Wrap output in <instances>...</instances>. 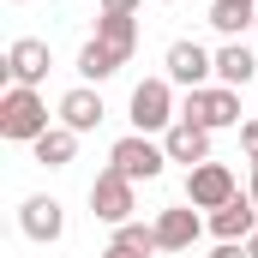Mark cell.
Masks as SVG:
<instances>
[{"label": "cell", "instance_id": "6da1fadb", "mask_svg": "<svg viewBox=\"0 0 258 258\" xmlns=\"http://www.w3.org/2000/svg\"><path fill=\"white\" fill-rule=\"evenodd\" d=\"M42 132H48V102H42L36 90L12 84V90L0 96V138H12V144H36Z\"/></svg>", "mask_w": 258, "mask_h": 258}, {"label": "cell", "instance_id": "7a4b0ae2", "mask_svg": "<svg viewBox=\"0 0 258 258\" xmlns=\"http://www.w3.org/2000/svg\"><path fill=\"white\" fill-rule=\"evenodd\" d=\"M126 120H132V132H168L180 120L174 84H168V78H138V84H132V102H126Z\"/></svg>", "mask_w": 258, "mask_h": 258}, {"label": "cell", "instance_id": "3957f363", "mask_svg": "<svg viewBox=\"0 0 258 258\" xmlns=\"http://www.w3.org/2000/svg\"><path fill=\"white\" fill-rule=\"evenodd\" d=\"M180 120H192V126H204V132L240 126V90H228V84L186 90V96H180Z\"/></svg>", "mask_w": 258, "mask_h": 258}, {"label": "cell", "instance_id": "277c9868", "mask_svg": "<svg viewBox=\"0 0 258 258\" xmlns=\"http://www.w3.org/2000/svg\"><path fill=\"white\" fill-rule=\"evenodd\" d=\"M132 210H138V180H126L120 168H102L90 180V216L120 228V222H132Z\"/></svg>", "mask_w": 258, "mask_h": 258}, {"label": "cell", "instance_id": "5b68a950", "mask_svg": "<svg viewBox=\"0 0 258 258\" xmlns=\"http://www.w3.org/2000/svg\"><path fill=\"white\" fill-rule=\"evenodd\" d=\"M162 162H168V150H162L150 132H126V138H114V150H108V168H120L126 180H156Z\"/></svg>", "mask_w": 258, "mask_h": 258}, {"label": "cell", "instance_id": "8992f818", "mask_svg": "<svg viewBox=\"0 0 258 258\" xmlns=\"http://www.w3.org/2000/svg\"><path fill=\"white\" fill-rule=\"evenodd\" d=\"M234 192L240 186H234V168L228 162H198V168H186V204L192 210H222Z\"/></svg>", "mask_w": 258, "mask_h": 258}, {"label": "cell", "instance_id": "52a82bcc", "mask_svg": "<svg viewBox=\"0 0 258 258\" xmlns=\"http://www.w3.org/2000/svg\"><path fill=\"white\" fill-rule=\"evenodd\" d=\"M168 84H180V90H204L210 78H216V54L204 48V42H168Z\"/></svg>", "mask_w": 258, "mask_h": 258}, {"label": "cell", "instance_id": "ba28073f", "mask_svg": "<svg viewBox=\"0 0 258 258\" xmlns=\"http://www.w3.org/2000/svg\"><path fill=\"white\" fill-rule=\"evenodd\" d=\"M18 228H24V240H36V246H54V240L66 234V210H60V198L30 192L24 204H18Z\"/></svg>", "mask_w": 258, "mask_h": 258}, {"label": "cell", "instance_id": "9c48e42d", "mask_svg": "<svg viewBox=\"0 0 258 258\" xmlns=\"http://www.w3.org/2000/svg\"><path fill=\"white\" fill-rule=\"evenodd\" d=\"M150 228H156V246H162V252H192V240L210 228V222L198 216L192 204H168V210H156Z\"/></svg>", "mask_w": 258, "mask_h": 258}, {"label": "cell", "instance_id": "30bf717a", "mask_svg": "<svg viewBox=\"0 0 258 258\" xmlns=\"http://www.w3.org/2000/svg\"><path fill=\"white\" fill-rule=\"evenodd\" d=\"M6 78L24 84V90H36V84L48 78V42H42V36H18V42L6 48Z\"/></svg>", "mask_w": 258, "mask_h": 258}, {"label": "cell", "instance_id": "8fae6325", "mask_svg": "<svg viewBox=\"0 0 258 258\" xmlns=\"http://www.w3.org/2000/svg\"><path fill=\"white\" fill-rule=\"evenodd\" d=\"M204 222H210V234H216V240H252V228H258V204H252V192H234L222 210H210Z\"/></svg>", "mask_w": 258, "mask_h": 258}, {"label": "cell", "instance_id": "7c38bea8", "mask_svg": "<svg viewBox=\"0 0 258 258\" xmlns=\"http://www.w3.org/2000/svg\"><path fill=\"white\" fill-rule=\"evenodd\" d=\"M102 114H108V108H102V90H90V84H78V90L60 96V126H72L78 138L102 126Z\"/></svg>", "mask_w": 258, "mask_h": 258}, {"label": "cell", "instance_id": "4fadbf2b", "mask_svg": "<svg viewBox=\"0 0 258 258\" xmlns=\"http://www.w3.org/2000/svg\"><path fill=\"white\" fill-rule=\"evenodd\" d=\"M162 150H168V162H186V168H198V162H210V132L192 126V120H174V126L162 132Z\"/></svg>", "mask_w": 258, "mask_h": 258}, {"label": "cell", "instance_id": "5bb4252c", "mask_svg": "<svg viewBox=\"0 0 258 258\" xmlns=\"http://www.w3.org/2000/svg\"><path fill=\"white\" fill-rule=\"evenodd\" d=\"M216 84H228V90L258 84V60H252L246 42H222V48H216Z\"/></svg>", "mask_w": 258, "mask_h": 258}, {"label": "cell", "instance_id": "9a60e30c", "mask_svg": "<svg viewBox=\"0 0 258 258\" xmlns=\"http://www.w3.org/2000/svg\"><path fill=\"white\" fill-rule=\"evenodd\" d=\"M258 24V0H210V30H222L228 42H240Z\"/></svg>", "mask_w": 258, "mask_h": 258}, {"label": "cell", "instance_id": "2e32d148", "mask_svg": "<svg viewBox=\"0 0 258 258\" xmlns=\"http://www.w3.org/2000/svg\"><path fill=\"white\" fill-rule=\"evenodd\" d=\"M96 42L126 66L132 54H138V18H108V12H102V18H96Z\"/></svg>", "mask_w": 258, "mask_h": 258}, {"label": "cell", "instance_id": "e0dca14e", "mask_svg": "<svg viewBox=\"0 0 258 258\" xmlns=\"http://www.w3.org/2000/svg\"><path fill=\"white\" fill-rule=\"evenodd\" d=\"M30 150H36V162H42V168H66V162L78 156V132H72V126H48Z\"/></svg>", "mask_w": 258, "mask_h": 258}, {"label": "cell", "instance_id": "ac0fdd59", "mask_svg": "<svg viewBox=\"0 0 258 258\" xmlns=\"http://www.w3.org/2000/svg\"><path fill=\"white\" fill-rule=\"evenodd\" d=\"M108 246H120L126 258H156V252H162V246H156V228H150V222H120Z\"/></svg>", "mask_w": 258, "mask_h": 258}, {"label": "cell", "instance_id": "d6986e66", "mask_svg": "<svg viewBox=\"0 0 258 258\" xmlns=\"http://www.w3.org/2000/svg\"><path fill=\"white\" fill-rule=\"evenodd\" d=\"M114 72H120V60H114V54H108L96 36L78 48V78H84V84H102V78H114Z\"/></svg>", "mask_w": 258, "mask_h": 258}, {"label": "cell", "instance_id": "ffe728a7", "mask_svg": "<svg viewBox=\"0 0 258 258\" xmlns=\"http://www.w3.org/2000/svg\"><path fill=\"white\" fill-rule=\"evenodd\" d=\"M240 150L258 162V120H240Z\"/></svg>", "mask_w": 258, "mask_h": 258}, {"label": "cell", "instance_id": "44dd1931", "mask_svg": "<svg viewBox=\"0 0 258 258\" xmlns=\"http://www.w3.org/2000/svg\"><path fill=\"white\" fill-rule=\"evenodd\" d=\"M138 6H144V0H102V12H108V18H132Z\"/></svg>", "mask_w": 258, "mask_h": 258}, {"label": "cell", "instance_id": "7402d4cb", "mask_svg": "<svg viewBox=\"0 0 258 258\" xmlns=\"http://www.w3.org/2000/svg\"><path fill=\"white\" fill-rule=\"evenodd\" d=\"M210 258H252V252H246V240H216Z\"/></svg>", "mask_w": 258, "mask_h": 258}, {"label": "cell", "instance_id": "603a6c76", "mask_svg": "<svg viewBox=\"0 0 258 258\" xmlns=\"http://www.w3.org/2000/svg\"><path fill=\"white\" fill-rule=\"evenodd\" d=\"M246 192H252V204H258V162H252V186H246Z\"/></svg>", "mask_w": 258, "mask_h": 258}, {"label": "cell", "instance_id": "cb8c5ba5", "mask_svg": "<svg viewBox=\"0 0 258 258\" xmlns=\"http://www.w3.org/2000/svg\"><path fill=\"white\" fill-rule=\"evenodd\" d=\"M246 252H252V258H258V228H252V240H246Z\"/></svg>", "mask_w": 258, "mask_h": 258}, {"label": "cell", "instance_id": "d4e9b609", "mask_svg": "<svg viewBox=\"0 0 258 258\" xmlns=\"http://www.w3.org/2000/svg\"><path fill=\"white\" fill-rule=\"evenodd\" d=\"M102 258H126V252H120V246H108V252H102Z\"/></svg>", "mask_w": 258, "mask_h": 258}, {"label": "cell", "instance_id": "484cf974", "mask_svg": "<svg viewBox=\"0 0 258 258\" xmlns=\"http://www.w3.org/2000/svg\"><path fill=\"white\" fill-rule=\"evenodd\" d=\"M162 6H174V0H162Z\"/></svg>", "mask_w": 258, "mask_h": 258}, {"label": "cell", "instance_id": "4316f807", "mask_svg": "<svg viewBox=\"0 0 258 258\" xmlns=\"http://www.w3.org/2000/svg\"><path fill=\"white\" fill-rule=\"evenodd\" d=\"M18 6H24V0H18Z\"/></svg>", "mask_w": 258, "mask_h": 258}, {"label": "cell", "instance_id": "83f0119b", "mask_svg": "<svg viewBox=\"0 0 258 258\" xmlns=\"http://www.w3.org/2000/svg\"><path fill=\"white\" fill-rule=\"evenodd\" d=\"M252 30H258V24H252Z\"/></svg>", "mask_w": 258, "mask_h": 258}]
</instances>
